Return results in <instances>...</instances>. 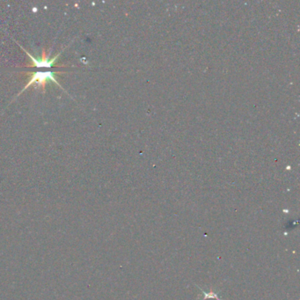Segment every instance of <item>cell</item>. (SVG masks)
Returning a JSON list of instances; mask_svg holds the SVG:
<instances>
[{
    "instance_id": "6da1fadb",
    "label": "cell",
    "mask_w": 300,
    "mask_h": 300,
    "mask_svg": "<svg viewBox=\"0 0 300 300\" xmlns=\"http://www.w3.org/2000/svg\"><path fill=\"white\" fill-rule=\"evenodd\" d=\"M26 73L30 76V80H28V83H27L24 86V88L22 89V90L18 93L17 97L20 96L22 92H24L28 87L33 86H34L35 87H39V86H40V87L43 88V92H46V85H47V83H48V82H53V83L56 85V86H57L58 87H60V88L64 90V89L62 87L60 83L58 82L57 79H56V76H57L58 74L64 73L63 72H50V71H48V72H27Z\"/></svg>"
},
{
    "instance_id": "7a4b0ae2",
    "label": "cell",
    "mask_w": 300,
    "mask_h": 300,
    "mask_svg": "<svg viewBox=\"0 0 300 300\" xmlns=\"http://www.w3.org/2000/svg\"><path fill=\"white\" fill-rule=\"evenodd\" d=\"M19 44V43H18ZM20 46V48L25 51V53L28 55V57L32 60V64H28V65H23L22 67H29V68H52V67H68V65H58L56 64V60L60 57L61 54L63 52V50L60 51L59 53H57L56 56H54L53 58H49V56L46 54L45 49L43 50L42 53V56L41 58H36V56H32L30 53L28 52L27 49H25L22 46Z\"/></svg>"
},
{
    "instance_id": "3957f363",
    "label": "cell",
    "mask_w": 300,
    "mask_h": 300,
    "mask_svg": "<svg viewBox=\"0 0 300 300\" xmlns=\"http://www.w3.org/2000/svg\"><path fill=\"white\" fill-rule=\"evenodd\" d=\"M198 289L200 290L201 292L204 295V299L203 300H221L219 294L217 292H205L203 289L200 288L199 286H197Z\"/></svg>"
}]
</instances>
